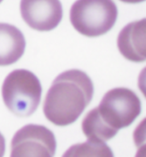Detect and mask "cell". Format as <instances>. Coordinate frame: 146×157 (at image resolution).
<instances>
[{"mask_svg": "<svg viewBox=\"0 0 146 157\" xmlns=\"http://www.w3.org/2000/svg\"><path fill=\"white\" fill-rule=\"evenodd\" d=\"M82 131L88 140L95 142L109 141L117 134V130L111 128L100 117L96 107L89 111L82 121Z\"/></svg>", "mask_w": 146, "mask_h": 157, "instance_id": "obj_9", "label": "cell"}, {"mask_svg": "<svg viewBox=\"0 0 146 157\" xmlns=\"http://www.w3.org/2000/svg\"><path fill=\"white\" fill-rule=\"evenodd\" d=\"M20 10L24 21L40 32L53 30L63 18L60 0H21Z\"/></svg>", "mask_w": 146, "mask_h": 157, "instance_id": "obj_6", "label": "cell"}, {"mask_svg": "<svg viewBox=\"0 0 146 157\" xmlns=\"http://www.w3.org/2000/svg\"><path fill=\"white\" fill-rule=\"evenodd\" d=\"M110 148L103 142L88 140L86 143L75 144L67 149L63 156H113Z\"/></svg>", "mask_w": 146, "mask_h": 157, "instance_id": "obj_10", "label": "cell"}, {"mask_svg": "<svg viewBox=\"0 0 146 157\" xmlns=\"http://www.w3.org/2000/svg\"><path fill=\"white\" fill-rule=\"evenodd\" d=\"M2 1H3V0H0V4H1V2H2Z\"/></svg>", "mask_w": 146, "mask_h": 157, "instance_id": "obj_13", "label": "cell"}, {"mask_svg": "<svg viewBox=\"0 0 146 157\" xmlns=\"http://www.w3.org/2000/svg\"><path fill=\"white\" fill-rule=\"evenodd\" d=\"M93 93V83L85 72L65 71L54 79L48 90L44 102V114L56 126H68L82 114Z\"/></svg>", "mask_w": 146, "mask_h": 157, "instance_id": "obj_1", "label": "cell"}, {"mask_svg": "<svg viewBox=\"0 0 146 157\" xmlns=\"http://www.w3.org/2000/svg\"><path fill=\"white\" fill-rule=\"evenodd\" d=\"M42 86L40 79L31 71L16 69L10 73L2 86L5 106L16 116L28 117L40 105Z\"/></svg>", "mask_w": 146, "mask_h": 157, "instance_id": "obj_2", "label": "cell"}, {"mask_svg": "<svg viewBox=\"0 0 146 157\" xmlns=\"http://www.w3.org/2000/svg\"><path fill=\"white\" fill-rule=\"evenodd\" d=\"M118 10L113 0H76L70 9V21L79 33L98 37L110 31Z\"/></svg>", "mask_w": 146, "mask_h": 157, "instance_id": "obj_3", "label": "cell"}, {"mask_svg": "<svg viewBox=\"0 0 146 157\" xmlns=\"http://www.w3.org/2000/svg\"><path fill=\"white\" fill-rule=\"evenodd\" d=\"M121 1L126 4H138V3H142L145 0H121Z\"/></svg>", "mask_w": 146, "mask_h": 157, "instance_id": "obj_12", "label": "cell"}, {"mask_svg": "<svg viewBox=\"0 0 146 157\" xmlns=\"http://www.w3.org/2000/svg\"><path fill=\"white\" fill-rule=\"evenodd\" d=\"M5 153V139L0 132V156H4Z\"/></svg>", "mask_w": 146, "mask_h": 157, "instance_id": "obj_11", "label": "cell"}, {"mask_svg": "<svg viewBox=\"0 0 146 157\" xmlns=\"http://www.w3.org/2000/svg\"><path fill=\"white\" fill-rule=\"evenodd\" d=\"M56 149L54 133L46 126L29 124L14 135L11 156H53Z\"/></svg>", "mask_w": 146, "mask_h": 157, "instance_id": "obj_5", "label": "cell"}, {"mask_svg": "<svg viewBox=\"0 0 146 157\" xmlns=\"http://www.w3.org/2000/svg\"><path fill=\"white\" fill-rule=\"evenodd\" d=\"M146 20L130 22L120 32L117 46L121 54L134 63L145 61Z\"/></svg>", "mask_w": 146, "mask_h": 157, "instance_id": "obj_7", "label": "cell"}, {"mask_svg": "<svg viewBox=\"0 0 146 157\" xmlns=\"http://www.w3.org/2000/svg\"><path fill=\"white\" fill-rule=\"evenodd\" d=\"M26 40L20 29L0 22V66L16 63L23 56Z\"/></svg>", "mask_w": 146, "mask_h": 157, "instance_id": "obj_8", "label": "cell"}, {"mask_svg": "<svg viewBox=\"0 0 146 157\" xmlns=\"http://www.w3.org/2000/svg\"><path fill=\"white\" fill-rule=\"evenodd\" d=\"M97 108L103 121L119 131L132 125L139 116L141 101L133 90L119 87L109 90Z\"/></svg>", "mask_w": 146, "mask_h": 157, "instance_id": "obj_4", "label": "cell"}]
</instances>
